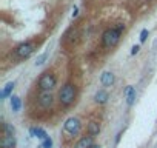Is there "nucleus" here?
Returning a JSON list of instances; mask_svg holds the SVG:
<instances>
[{"mask_svg":"<svg viewBox=\"0 0 157 148\" xmlns=\"http://www.w3.org/2000/svg\"><path fill=\"white\" fill-rule=\"evenodd\" d=\"M13 88H14V82H8V84L5 85V88L2 90V93H0V97H2V99H6V97L13 93Z\"/></svg>","mask_w":157,"mask_h":148,"instance_id":"4468645a","label":"nucleus"},{"mask_svg":"<svg viewBox=\"0 0 157 148\" xmlns=\"http://www.w3.org/2000/svg\"><path fill=\"white\" fill-rule=\"evenodd\" d=\"M148 39V29H142L140 33V42H145Z\"/></svg>","mask_w":157,"mask_h":148,"instance_id":"a211bd4d","label":"nucleus"},{"mask_svg":"<svg viewBox=\"0 0 157 148\" xmlns=\"http://www.w3.org/2000/svg\"><path fill=\"white\" fill-rule=\"evenodd\" d=\"M100 82H102L103 87H111L114 84V74L109 72V71H105L102 74V77H100Z\"/></svg>","mask_w":157,"mask_h":148,"instance_id":"9d476101","label":"nucleus"},{"mask_svg":"<svg viewBox=\"0 0 157 148\" xmlns=\"http://www.w3.org/2000/svg\"><path fill=\"white\" fill-rule=\"evenodd\" d=\"M3 131H8V133H14V127H11L10 123H3Z\"/></svg>","mask_w":157,"mask_h":148,"instance_id":"6ab92c4d","label":"nucleus"},{"mask_svg":"<svg viewBox=\"0 0 157 148\" xmlns=\"http://www.w3.org/2000/svg\"><path fill=\"white\" fill-rule=\"evenodd\" d=\"M93 146H94L93 136H85L74 145V148H93Z\"/></svg>","mask_w":157,"mask_h":148,"instance_id":"6e6552de","label":"nucleus"},{"mask_svg":"<svg viewBox=\"0 0 157 148\" xmlns=\"http://www.w3.org/2000/svg\"><path fill=\"white\" fill-rule=\"evenodd\" d=\"M54 87H56V77H54V74L45 72L43 76L39 79V88L42 91H51Z\"/></svg>","mask_w":157,"mask_h":148,"instance_id":"7ed1b4c3","label":"nucleus"},{"mask_svg":"<svg viewBox=\"0 0 157 148\" xmlns=\"http://www.w3.org/2000/svg\"><path fill=\"white\" fill-rule=\"evenodd\" d=\"M51 146H52V139L51 137L42 140V148H51Z\"/></svg>","mask_w":157,"mask_h":148,"instance_id":"f3484780","label":"nucleus"},{"mask_svg":"<svg viewBox=\"0 0 157 148\" xmlns=\"http://www.w3.org/2000/svg\"><path fill=\"white\" fill-rule=\"evenodd\" d=\"M125 97H126V103L128 105H132L134 102H136V90H134V87H126L125 88Z\"/></svg>","mask_w":157,"mask_h":148,"instance_id":"9b49d317","label":"nucleus"},{"mask_svg":"<svg viewBox=\"0 0 157 148\" xmlns=\"http://www.w3.org/2000/svg\"><path fill=\"white\" fill-rule=\"evenodd\" d=\"M108 99H109V94L105 91V90H99L97 93H96V96H94V100L97 102V103H106L108 102Z\"/></svg>","mask_w":157,"mask_h":148,"instance_id":"f8f14e48","label":"nucleus"},{"mask_svg":"<svg viewBox=\"0 0 157 148\" xmlns=\"http://www.w3.org/2000/svg\"><path fill=\"white\" fill-rule=\"evenodd\" d=\"M0 145H2V148H14V146H16L14 133L3 131V137H2V142H0Z\"/></svg>","mask_w":157,"mask_h":148,"instance_id":"0eeeda50","label":"nucleus"},{"mask_svg":"<svg viewBox=\"0 0 157 148\" xmlns=\"http://www.w3.org/2000/svg\"><path fill=\"white\" fill-rule=\"evenodd\" d=\"M99 133H100V123H99V122H94V120L90 122V123H88V134L94 137V136H97Z\"/></svg>","mask_w":157,"mask_h":148,"instance_id":"ddd939ff","label":"nucleus"},{"mask_svg":"<svg viewBox=\"0 0 157 148\" xmlns=\"http://www.w3.org/2000/svg\"><path fill=\"white\" fill-rule=\"evenodd\" d=\"M20 107H22V100H20V97L19 96H11V108H13V111H19L20 110Z\"/></svg>","mask_w":157,"mask_h":148,"instance_id":"2eb2a0df","label":"nucleus"},{"mask_svg":"<svg viewBox=\"0 0 157 148\" xmlns=\"http://www.w3.org/2000/svg\"><path fill=\"white\" fill-rule=\"evenodd\" d=\"M33 51H34V45L29 43V42H26V43L19 45V46L16 48L14 54H16L17 59H26V57H29V56L33 54Z\"/></svg>","mask_w":157,"mask_h":148,"instance_id":"39448f33","label":"nucleus"},{"mask_svg":"<svg viewBox=\"0 0 157 148\" xmlns=\"http://www.w3.org/2000/svg\"><path fill=\"white\" fill-rule=\"evenodd\" d=\"M59 100L63 107H69L71 103H74V100H75V87L71 85V84H66L59 93Z\"/></svg>","mask_w":157,"mask_h":148,"instance_id":"f03ea898","label":"nucleus"},{"mask_svg":"<svg viewBox=\"0 0 157 148\" xmlns=\"http://www.w3.org/2000/svg\"><path fill=\"white\" fill-rule=\"evenodd\" d=\"M77 14H78V11H77V8H74V13H72V17H77Z\"/></svg>","mask_w":157,"mask_h":148,"instance_id":"412c9836","label":"nucleus"},{"mask_svg":"<svg viewBox=\"0 0 157 148\" xmlns=\"http://www.w3.org/2000/svg\"><path fill=\"white\" fill-rule=\"evenodd\" d=\"M39 103H40V107L42 108H49L51 105H52V94H51V91H42L40 90V93H39Z\"/></svg>","mask_w":157,"mask_h":148,"instance_id":"423d86ee","label":"nucleus"},{"mask_svg":"<svg viewBox=\"0 0 157 148\" xmlns=\"http://www.w3.org/2000/svg\"><path fill=\"white\" fill-rule=\"evenodd\" d=\"M63 127H65V131H66L68 134H71V136L78 134V133H80V130H82V123H80V120H78L77 117H69V119H66Z\"/></svg>","mask_w":157,"mask_h":148,"instance_id":"20e7f679","label":"nucleus"},{"mask_svg":"<svg viewBox=\"0 0 157 148\" xmlns=\"http://www.w3.org/2000/svg\"><path fill=\"white\" fill-rule=\"evenodd\" d=\"M139 49H140V46H139V45H134V46H132V49H131V54H132V56H134V54H137V53H139Z\"/></svg>","mask_w":157,"mask_h":148,"instance_id":"aec40b11","label":"nucleus"},{"mask_svg":"<svg viewBox=\"0 0 157 148\" xmlns=\"http://www.w3.org/2000/svg\"><path fill=\"white\" fill-rule=\"evenodd\" d=\"M48 56H49V53H48V51H46V53H43L42 56H39V57H37V60H36V66L43 65V63H45V60L48 59Z\"/></svg>","mask_w":157,"mask_h":148,"instance_id":"dca6fc26","label":"nucleus"},{"mask_svg":"<svg viewBox=\"0 0 157 148\" xmlns=\"http://www.w3.org/2000/svg\"><path fill=\"white\" fill-rule=\"evenodd\" d=\"M29 133H31V136H34V137H37V139H40V140H45V139L49 137V136L46 134V131H45L43 128H40V127H33V128L29 130Z\"/></svg>","mask_w":157,"mask_h":148,"instance_id":"1a4fd4ad","label":"nucleus"},{"mask_svg":"<svg viewBox=\"0 0 157 148\" xmlns=\"http://www.w3.org/2000/svg\"><path fill=\"white\" fill-rule=\"evenodd\" d=\"M120 34H122V31L119 28H109V29H106L103 33V36H102L103 46L108 48V49L114 48L119 43V40H120Z\"/></svg>","mask_w":157,"mask_h":148,"instance_id":"f257e3e1","label":"nucleus"},{"mask_svg":"<svg viewBox=\"0 0 157 148\" xmlns=\"http://www.w3.org/2000/svg\"><path fill=\"white\" fill-rule=\"evenodd\" d=\"M93 148H100V146H99V145H94V146H93Z\"/></svg>","mask_w":157,"mask_h":148,"instance_id":"4be33fe9","label":"nucleus"}]
</instances>
